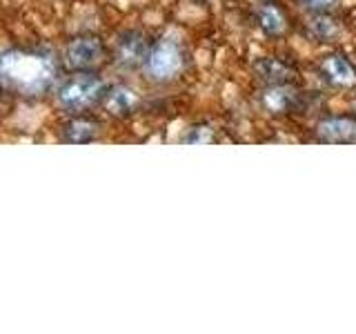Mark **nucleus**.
Returning a JSON list of instances; mask_svg holds the SVG:
<instances>
[{"label": "nucleus", "mask_w": 356, "mask_h": 334, "mask_svg": "<svg viewBox=\"0 0 356 334\" xmlns=\"http://www.w3.org/2000/svg\"><path fill=\"white\" fill-rule=\"evenodd\" d=\"M58 76L56 58L47 51H5L0 54V85L16 94L36 96L47 92Z\"/></svg>", "instance_id": "nucleus-1"}, {"label": "nucleus", "mask_w": 356, "mask_h": 334, "mask_svg": "<svg viewBox=\"0 0 356 334\" xmlns=\"http://www.w3.org/2000/svg\"><path fill=\"white\" fill-rule=\"evenodd\" d=\"M187 63H189V54L185 42L178 36H174V33H167V36H161L159 40H152L143 72L152 83L165 85L178 81L185 74Z\"/></svg>", "instance_id": "nucleus-2"}, {"label": "nucleus", "mask_w": 356, "mask_h": 334, "mask_svg": "<svg viewBox=\"0 0 356 334\" xmlns=\"http://www.w3.org/2000/svg\"><path fill=\"white\" fill-rule=\"evenodd\" d=\"M107 85L100 76L94 72H76L70 81H65L58 89V100L65 109L70 111H83L105 98Z\"/></svg>", "instance_id": "nucleus-3"}, {"label": "nucleus", "mask_w": 356, "mask_h": 334, "mask_svg": "<svg viewBox=\"0 0 356 334\" xmlns=\"http://www.w3.org/2000/svg\"><path fill=\"white\" fill-rule=\"evenodd\" d=\"M259 107L267 116L274 118L292 116L303 107V92L294 83L263 85V89L259 92Z\"/></svg>", "instance_id": "nucleus-4"}, {"label": "nucleus", "mask_w": 356, "mask_h": 334, "mask_svg": "<svg viewBox=\"0 0 356 334\" xmlns=\"http://www.w3.org/2000/svg\"><path fill=\"white\" fill-rule=\"evenodd\" d=\"M316 72L323 83L332 89H339V92H348V89L356 87V65L343 51L323 54Z\"/></svg>", "instance_id": "nucleus-5"}, {"label": "nucleus", "mask_w": 356, "mask_h": 334, "mask_svg": "<svg viewBox=\"0 0 356 334\" xmlns=\"http://www.w3.org/2000/svg\"><path fill=\"white\" fill-rule=\"evenodd\" d=\"M314 141L321 145H356V116H323L314 125Z\"/></svg>", "instance_id": "nucleus-6"}, {"label": "nucleus", "mask_w": 356, "mask_h": 334, "mask_svg": "<svg viewBox=\"0 0 356 334\" xmlns=\"http://www.w3.org/2000/svg\"><path fill=\"white\" fill-rule=\"evenodd\" d=\"M105 61V45L98 36H78L67 47V65L76 72H94Z\"/></svg>", "instance_id": "nucleus-7"}, {"label": "nucleus", "mask_w": 356, "mask_h": 334, "mask_svg": "<svg viewBox=\"0 0 356 334\" xmlns=\"http://www.w3.org/2000/svg\"><path fill=\"white\" fill-rule=\"evenodd\" d=\"M152 47V40L145 36L138 29H129L125 33H120V38L116 40V63L122 70H143L145 58H147V51Z\"/></svg>", "instance_id": "nucleus-8"}, {"label": "nucleus", "mask_w": 356, "mask_h": 334, "mask_svg": "<svg viewBox=\"0 0 356 334\" xmlns=\"http://www.w3.org/2000/svg\"><path fill=\"white\" fill-rule=\"evenodd\" d=\"M254 22L267 38H283L287 33V16L276 0H259L254 7Z\"/></svg>", "instance_id": "nucleus-9"}, {"label": "nucleus", "mask_w": 356, "mask_h": 334, "mask_svg": "<svg viewBox=\"0 0 356 334\" xmlns=\"http://www.w3.org/2000/svg\"><path fill=\"white\" fill-rule=\"evenodd\" d=\"M103 105H105V109L109 111L111 116L125 118V116L134 114V111L138 109L140 98H138V94L134 92L131 87L114 85V87H109V89H107V94H105V98H103Z\"/></svg>", "instance_id": "nucleus-10"}, {"label": "nucleus", "mask_w": 356, "mask_h": 334, "mask_svg": "<svg viewBox=\"0 0 356 334\" xmlns=\"http://www.w3.org/2000/svg\"><path fill=\"white\" fill-rule=\"evenodd\" d=\"M254 72L261 78L263 85H274V83H294V67L287 65L281 58L274 56H261L254 63Z\"/></svg>", "instance_id": "nucleus-11"}, {"label": "nucleus", "mask_w": 356, "mask_h": 334, "mask_svg": "<svg viewBox=\"0 0 356 334\" xmlns=\"http://www.w3.org/2000/svg\"><path fill=\"white\" fill-rule=\"evenodd\" d=\"M305 29L318 42H332L341 36V25L332 16V11H307Z\"/></svg>", "instance_id": "nucleus-12"}, {"label": "nucleus", "mask_w": 356, "mask_h": 334, "mask_svg": "<svg viewBox=\"0 0 356 334\" xmlns=\"http://www.w3.org/2000/svg\"><path fill=\"white\" fill-rule=\"evenodd\" d=\"M98 132L100 125L92 118H74L65 125V141L67 143H76V145H83V143H92L98 138Z\"/></svg>", "instance_id": "nucleus-13"}, {"label": "nucleus", "mask_w": 356, "mask_h": 334, "mask_svg": "<svg viewBox=\"0 0 356 334\" xmlns=\"http://www.w3.org/2000/svg\"><path fill=\"white\" fill-rule=\"evenodd\" d=\"M181 141L185 145H209V143H214V132L207 125H194L183 134Z\"/></svg>", "instance_id": "nucleus-14"}, {"label": "nucleus", "mask_w": 356, "mask_h": 334, "mask_svg": "<svg viewBox=\"0 0 356 334\" xmlns=\"http://www.w3.org/2000/svg\"><path fill=\"white\" fill-rule=\"evenodd\" d=\"M307 11H332L341 0H298Z\"/></svg>", "instance_id": "nucleus-15"}, {"label": "nucleus", "mask_w": 356, "mask_h": 334, "mask_svg": "<svg viewBox=\"0 0 356 334\" xmlns=\"http://www.w3.org/2000/svg\"><path fill=\"white\" fill-rule=\"evenodd\" d=\"M354 116H356V100H354Z\"/></svg>", "instance_id": "nucleus-16"}, {"label": "nucleus", "mask_w": 356, "mask_h": 334, "mask_svg": "<svg viewBox=\"0 0 356 334\" xmlns=\"http://www.w3.org/2000/svg\"><path fill=\"white\" fill-rule=\"evenodd\" d=\"M198 3H205V0H198Z\"/></svg>", "instance_id": "nucleus-17"}]
</instances>
